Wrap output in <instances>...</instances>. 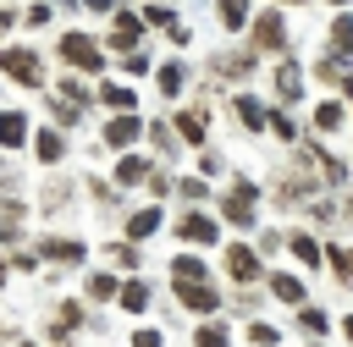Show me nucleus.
Wrapping results in <instances>:
<instances>
[{"instance_id": "nucleus-6", "label": "nucleus", "mask_w": 353, "mask_h": 347, "mask_svg": "<svg viewBox=\"0 0 353 347\" xmlns=\"http://www.w3.org/2000/svg\"><path fill=\"white\" fill-rule=\"evenodd\" d=\"M215 17H221L226 33H243L248 17H254V6H248V0H215Z\"/></svg>"}, {"instance_id": "nucleus-19", "label": "nucleus", "mask_w": 353, "mask_h": 347, "mask_svg": "<svg viewBox=\"0 0 353 347\" xmlns=\"http://www.w3.org/2000/svg\"><path fill=\"white\" fill-rule=\"evenodd\" d=\"M154 226H160V209H138V215L127 220V237H149Z\"/></svg>"}, {"instance_id": "nucleus-33", "label": "nucleus", "mask_w": 353, "mask_h": 347, "mask_svg": "<svg viewBox=\"0 0 353 347\" xmlns=\"http://www.w3.org/2000/svg\"><path fill=\"white\" fill-rule=\"evenodd\" d=\"M11 28H17V11H6V6H0V39H6Z\"/></svg>"}, {"instance_id": "nucleus-37", "label": "nucleus", "mask_w": 353, "mask_h": 347, "mask_svg": "<svg viewBox=\"0 0 353 347\" xmlns=\"http://www.w3.org/2000/svg\"><path fill=\"white\" fill-rule=\"evenodd\" d=\"M0 286H6V270H0Z\"/></svg>"}, {"instance_id": "nucleus-10", "label": "nucleus", "mask_w": 353, "mask_h": 347, "mask_svg": "<svg viewBox=\"0 0 353 347\" xmlns=\"http://www.w3.org/2000/svg\"><path fill=\"white\" fill-rule=\"evenodd\" d=\"M226 270H232L237 281H254V275H259V259H254V248H232V253H226Z\"/></svg>"}, {"instance_id": "nucleus-29", "label": "nucleus", "mask_w": 353, "mask_h": 347, "mask_svg": "<svg viewBox=\"0 0 353 347\" xmlns=\"http://www.w3.org/2000/svg\"><path fill=\"white\" fill-rule=\"evenodd\" d=\"M199 347H226V330H221V325H204V330H199Z\"/></svg>"}, {"instance_id": "nucleus-13", "label": "nucleus", "mask_w": 353, "mask_h": 347, "mask_svg": "<svg viewBox=\"0 0 353 347\" xmlns=\"http://www.w3.org/2000/svg\"><path fill=\"white\" fill-rule=\"evenodd\" d=\"M182 242H215V220L188 215V220H182Z\"/></svg>"}, {"instance_id": "nucleus-2", "label": "nucleus", "mask_w": 353, "mask_h": 347, "mask_svg": "<svg viewBox=\"0 0 353 347\" xmlns=\"http://www.w3.org/2000/svg\"><path fill=\"white\" fill-rule=\"evenodd\" d=\"M0 77H11V83H22V88H44V61H39V50L0 44Z\"/></svg>"}, {"instance_id": "nucleus-35", "label": "nucleus", "mask_w": 353, "mask_h": 347, "mask_svg": "<svg viewBox=\"0 0 353 347\" xmlns=\"http://www.w3.org/2000/svg\"><path fill=\"white\" fill-rule=\"evenodd\" d=\"M342 325H347V341H353V319H342Z\"/></svg>"}, {"instance_id": "nucleus-23", "label": "nucleus", "mask_w": 353, "mask_h": 347, "mask_svg": "<svg viewBox=\"0 0 353 347\" xmlns=\"http://www.w3.org/2000/svg\"><path fill=\"white\" fill-rule=\"evenodd\" d=\"M121 72H127V77H149V55H138V50H127V61H121Z\"/></svg>"}, {"instance_id": "nucleus-20", "label": "nucleus", "mask_w": 353, "mask_h": 347, "mask_svg": "<svg viewBox=\"0 0 353 347\" xmlns=\"http://www.w3.org/2000/svg\"><path fill=\"white\" fill-rule=\"evenodd\" d=\"M270 292H276L281 303H303V286H298L292 275H270Z\"/></svg>"}, {"instance_id": "nucleus-22", "label": "nucleus", "mask_w": 353, "mask_h": 347, "mask_svg": "<svg viewBox=\"0 0 353 347\" xmlns=\"http://www.w3.org/2000/svg\"><path fill=\"white\" fill-rule=\"evenodd\" d=\"M50 17H55V11H50L44 0H33V6L22 11V22H28V28H50Z\"/></svg>"}, {"instance_id": "nucleus-27", "label": "nucleus", "mask_w": 353, "mask_h": 347, "mask_svg": "<svg viewBox=\"0 0 353 347\" xmlns=\"http://www.w3.org/2000/svg\"><path fill=\"white\" fill-rule=\"evenodd\" d=\"M121 303H127V308H143V303H149V286H138V281L121 286Z\"/></svg>"}, {"instance_id": "nucleus-15", "label": "nucleus", "mask_w": 353, "mask_h": 347, "mask_svg": "<svg viewBox=\"0 0 353 347\" xmlns=\"http://www.w3.org/2000/svg\"><path fill=\"white\" fill-rule=\"evenodd\" d=\"M99 105H110V110H132L138 99H132V88H121V83H105V88H99Z\"/></svg>"}, {"instance_id": "nucleus-8", "label": "nucleus", "mask_w": 353, "mask_h": 347, "mask_svg": "<svg viewBox=\"0 0 353 347\" xmlns=\"http://www.w3.org/2000/svg\"><path fill=\"white\" fill-rule=\"evenodd\" d=\"M154 83H160V94H165V99H176V94H182V83H188V66H182V61H165V66L154 72Z\"/></svg>"}, {"instance_id": "nucleus-11", "label": "nucleus", "mask_w": 353, "mask_h": 347, "mask_svg": "<svg viewBox=\"0 0 353 347\" xmlns=\"http://www.w3.org/2000/svg\"><path fill=\"white\" fill-rule=\"evenodd\" d=\"M33 149H39V160H44V165H55V160L66 154V143H61V132H55V127H44V132L33 138Z\"/></svg>"}, {"instance_id": "nucleus-17", "label": "nucleus", "mask_w": 353, "mask_h": 347, "mask_svg": "<svg viewBox=\"0 0 353 347\" xmlns=\"http://www.w3.org/2000/svg\"><path fill=\"white\" fill-rule=\"evenodd\" d=\"M138 22H143V28H176V11H171V6H143Z\"/></svg>"}, {"instance_id": "nucleus-9", "label": "nucleus", "mask_w": 353, "mask_h": 347, "mask_svg": "<svg viewBox=\"0 0 353 347\" xmlns=\"http://www.w3.org/2000/svg\"><path fill=\"white\" fill-rule=\"evenodd\" d=\"M276 94H281V99H298V94H303V72H298L292 61L276 66Z\"/></svg>"}, {"instance_id": "nucleus-16", "label": "nucleus", "mask_w": 353, "mask_h": 347, "mask_svg": "<svg viewBox=\"0 0 353 347\" xmlns=\"http://www.w3.org/2000/svg\"><path fill=\"white\" fill-rule=\"evenodd\" d=\"M232 110H237V121H243V127H265V110H259V99L237 94V99H232Z\"/></svg>"}, {"instance_id": "nucleus-36", "label": "nucleus", "mask_w": 353, "mask_h": 347, "mask_svg": "<svg viewBox=\"0 0 353 347\" xmlns=\"http://www.w3.org/2000/svg\"><path fill=\"white\" fill-rule=\"evenodd\" d=\"M281 6H303V0H281Z\"/></svg>"}, {"instance_id": "nucleus-30", "label": "nucleus", "mask_w": 353, "mask_h": 347, "mask_svg": "<svg viewBox=\"0 0 353 347\" xmlns=\"http://www.w3.org/2000/svg\"><path fill=\"white\" fill-rule=\"evenodd\" d=\"M303 330L320 336V330H325V314H320V308H303Z\"/></svg>"}, {"instance_id": "nucleus-25", "label": "nucleus", "mask_w": 353, "mask_h": 347, "mask_svg": "<svg viewBox=\"0 0 353 347\" xmlns=\"http://www.w3.org/2000/svg\"><path fill=\"white\" fill-rule=\"evenodd\" d=\"M265 127H270L276 138H292V132H298V127H292V116H281V110H276V116H265Z\"/></svg>"}, {"instance_id": "nucleus-31", "label": "nucleus", "mask_w": 353, "mask_h": 347, "mask_svg": "<svg viewBox=\"0 0 353 347\" xmlns=\"http://www.w3.org/2000/svg\"><path fill=\"white\" fill-rule=\"evenodd\" d=\"M88 292H94V297H110V292H116V281H110V275H94V281H88Z\"/></svg>"}, {"instance_id": "nucleus-12", "label": "nucleus", "mask_w": 353, "mask_h": 347, "mask_svg": "<svg viewBox=\"0 0 353 347\" xmlns=\"http://www.w3.org/2000/svg\"><path fill=\"white\" fill-rule=\"evenodd\" d=\"M331 50L347 61L353 55V17H331Z\"/></svg>"}, {"instance_id": "nucleus-26", "label": "nucleus", "mask_w": 353, "mask_h": 347, "mask_svg": "<svg viewBox=\"0 0 353 347\" xmlns=\"http://www.w3.org/2000/svg\"><path fill=\"white\" fill-rule=\"evenodd\" d=\"M171 270H176V281H204V264H193V259H176Z\"/></svg>"}, {"instance_id": "nucleus-24", "label": "nucleus", "mask_w": 353, "mask_h": 347, "mask_svg": "<svg viewBox=\"0 0 353 347\" xmlns=\"http://www.w3.org/2000/svg\"><path fill=\"white\" fill-rule=\"evenodd\" d=\"M143 171H149V160H143V154H132V160H121V171H116V176H121V182H138Z\"/></svg>"}, {"instance_id": "nucleus-3", "label": "nucleus", "mask_w": 353, "mask_h": 347, "mask_svg": "<svg viewBox=\"0 0 353 347\" xmlns=\"http://www.w3.org/2000/svg\"><path fill=\"white\" fill-rule=\"evenodd\" d=\"M248 44H254V50H287V17H281V11L248 17Z\"/></svg>"}, {"instance_id": "nucleus-32", "label": "nucleus", "mask_w": 353, "mask_h": 347, "mask_svg": "<svg viewBox=\"0 0 353 347\" xmlns=\"http://www.w3.org/2000/svg\"><path fill=\"white\" fill-rule=\"evenodd\" d=\"M132 347H160V336H154V330H138V336H132Z\"/></svg>"}, {"instance_id": "nucleus-5", "label": "nucleus", "mask_w": 353, "mask_h": 347, "mask_svg": "<svg viewBox=\"0 0 353 347\" xmlns=\"http://www.w3.org/2000/svg\"><path fill=\"white\" fill-rule=\"evenodd\" d=\"M138 132H143V121H138L132 110H116V116H110V127H105V143H116V149H127V143H132Z\"/></svg>"}, {"instance_id": "nucleus-28", "label": "nucleus", "mask_w": 353, "mask_h": 347, "mask_svg": "<svg viewBox=\"0 0 353 347\" xmlns=\"http://www.w3.org/2000/svg\"><path fill=\"white\" fill-rule=\"evenodd\" d=\"M292 253H298V259H303V264H314V259H320V248H314V242H309V237H292Z\"/></svg>"}, {"instance_id": "nucleus-38", "label": "nucleus", "mask_w": 353, "mask_h": 347, "mask_svg": "<svg viewBox=\"0 0 353 347\" xmlns=\"http://www.w3.org/2000/svg\"><path fill=\"white\" fill-rule=\"evenodd\" d=\"M336 6H347V0H336Z\"/></svg>"}, {"instance_id": "nucleus-7", "label": "nucleus", "mask_w": 353, "mask_h": 347, "mask_svg": "<svg viewBox=\"0 0 353 347\" xmlns=\"http://www.w3.org/2000/svg\"><path fill=\"white\" fill-rule=\"evenodd\" d=\"M22 138H28V116L22 110H0V143L6 149H22Z\"/></svg>"}, {"instance_id": "nucleus-4", "label": "nucleus", "mask_w": 353, "mask_h": 347, "mask_svg": "<svg viewBox=\"0 0 353 347\" xmlns=\"http://www.w3.org/2000/svg\"><path fill=\"white\" fill-rule=\"evenodd\" d=\"M138 33H143V22H138L132 11H116V22H110V50H138Z\"/></svg>"}, {"instance_id": "nucleus-1", "label": "nucleus", "mask_w": 353, "mask_h": 347, "mask_svg": "<svg viewBox=\"0 0 353 347\" xmlns=\"http://www.w3.org/2000/svg\"><path fill=\"white\" fill-rule=\"evenodd\" d=\"M55 50H61V61H66L72 72H105V50H99V39L77 33V28H66V33L55 39Z\"/></svg>"}, {"instance_id": "nucleus-18", "label": "nucleus", "mask_w": 353, "mask_h": 347, "mask_svg": "<svg viewBox=\"0 0 353 347\" xmlns=\"http://www.w3.org/2000/svg\"><path fill=\"white\" fill-rule=\"evenodd\" d=\"M314 127H320V132H336V127H342V105H336V99L314 105Z\"/></svg>"}, {"instance_id": "nucleus-21", "label": "nucleus", "mask_w": 353, "mask_h": 347, "mask_svg": "<svg viewBox=\"0 0 353 347\" xmlns=\"http://www.w3.org/2000/svg\"><path fill=\"white\" fill-rule=\"evenodd\" d=\"M176 132H182L188 143H199V138H204V116H193V110H182V116H176Z\"/></svg>"}, {"instance_id": "nucleus-34", "label": "nucleus", "mask_w": 353, "mask_h": 347, "mask_svg": "<svg viewBox=\"0 0 353 347\" xmlns=\"http://www.w3.org/2000/svg\"><path fill=\"white\" fill-rule=\"evenodd\" d=\"M88 11H116V0H83Z\"/></svg>"}, {"instance_id": "nucleus-14", "label": "nucleus", "mask_w": 353, "mask_h": 347, "mask_svg": "<svg viewBox=\"0 0 353 347\" xmlns=\"http://www.w3.org/2000/svg\"><path fill=\"white\" fill-rule=\"evenodd\" d=\"M176 292H182V303H193V308H215V292H210L204 281H176Z\"/></svg>"}]
</instances>
